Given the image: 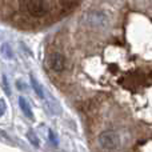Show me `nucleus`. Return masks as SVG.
<instances>
[{
    "label": "nucleus",
    "mask_w": 152,
    "mask_h": 152,
    "mask_svg": "<svg viewBox=\"0 0 152 152\" xmlns=\"http://www.w3.org/2000/svg\"><path fill=\"white\" fill-rule=\"evenodd\" d=\"M27 137H28V140L35 145V147H39V144H40V143H39V139H37V136H36V135H35L32 131H29L28 134H27Z\"/></svg>",
    "instance_id": "0eeeda50"
},
{
    "label": "nucleus",
    "mask_w": 152,
    "mask_h": 152,
    "mask_svg": "<svg viewBox=\"0 0 152 152\" xmlns=\"http://www.w3.org/2000/svg\"><path fill=\"white\" fill-rule=\"evenodd\" d=\"M1 51H3V52H4V55L7 56L8 59H11V58H12V51H11V48H10V45H8V44H4V45H3Z\"/></svg>",
    "instance_id": "6e6552de"
},
{
    "label": "nucleus",
    "mask_w": 152,
    "mask_h": 152,
    "mask_svg": "<svg viewBox=\"0 0 152 152\" xmlns=\"http://www.w3.org/2000/svg\"><path fill=\"white\" fill-rule=\"evenodd\" d=\"M31 84H32V87H34L35 92H36V94L39 95L40 97H44V94H43V88H42V86H40V84L37 83L36 79H35L34 76H31Z\"/></svg>",
    "instance_id": "423d86ee"
},
{
    "label": "nucleus",
    "mask_w": 152,
    "mask_h": 152,
    "mask_svg": "<svg viewBox=\"0 0 152 152\" xmlns=\"http://www.w3.org/2000/svg\"><path fill=\"white\" fill-rule=\"evenodd\" d=\"M27 10L32 16H40L47 11V3L45 0H28Z\"/></svg>",
    "instance_id": "7ed1b4c3"
},
{
    "label": "nucleus",
    "mask_w": 152,
    "mask_h": 152,
    "mask_svg": "<svg viewBox=\"0 0 152 152\" xmlns=\"http://www.w3.org/2000/svg\"><path fill=\"white\" fill-rule=\"evenodd\" d=\"M50 66L52 68V71L55 72H61L64 68H66V59L61 53L55 52L51 55L50 58Z\"/></svg>",
    "instance_id": "20e7f679"
},
{
    "label": "nucleus",
    "mask_w": 152,
    "mask_h": 152,
    "mask_svg": "<svg viewBox=\"0 0 152 152\" xmlns=\"http://www.w3.org/2000/svg\"><path fill=\"white\" fill-rule=\"evenodd\" d=\"M3 83H4V88H5V92L10 95V86H8V81L5 79V76H3Z\"/></svg>",
    "instance_id": "9b49d317"
},
{
    "label": "nucleus",
    "mask_w": 152,
    "mask_h": 152,
    "mask_svg": "<svg viewBox=\"0 0 152 152\" xmlns=\"http://www.w3.org/2000/svg\"><path fill=\"white\" fill-rule=\"evenodd\" d=\"M5 110H7V107H5V103H4V100H1V99H0V116H3V115H4Z\"/></svg>",
    "instance_id": "9d476101"
},
{
    "label": "nucleus",
    "mask_w": 152,
    "mask_h": 152,
    "mask_svg": "<svg viewBox=\"0 0 152 152\" xmlns=\"http://www.w3.org/2000/svg\"><path fill=\"white\" fill-rule=\"evenodd\" d=\"M84 23L91 28L103 29L110 26V19L107 13L103 12L102 10H89L84 15Z\"/></svg>",
    "instance_id": "f257e3e1"
},
{
    "label": "nucleus",
    "mask_w": 152,
    "mask_h": 152,
    "mask_svg": "<svg viewBox=\"0 0 152 152\" xmlns=\"http://www.w3.org/2000/svg\"><path fill=\"white\" fill-rule=\"evenodd\" d=\"M48 136H50V140L52 142V144H53V145H58V140H56V136L53 135V132H52V131L48 132Z\"/></svg>",
    "instance_id": "1a4fd4ad"
},
{
    "label": "nucleus",
    "mask_w": 152,
    "mask_h": 152,
    "mask_svg": "<svg viewBox=\"0 0 152 152\" xmlns=\"http://www.w3.org/2000/svg\"><path fill=\"white\" fill-rule=\"evenodd\" d=\"M99 144L104 150H118L120 147V136L115 131H104L99 135Z\"/></svg>",
    "instance_id": "f03ea898"
},
{
    "label": "nucleus",
    "mask_w": 152,
    "mask_h": 152,
    "mask_svg": "<svg viewBox=\"0 0 152 152\" xmlns=\"http://www.w3.org/2000/svg\"><path fill=\"white\" fill-rule=\"evenodd\" d=\"M19 104H20L21 111L24 112V115H26L27 118H29V119L34 118V115H32V110H31V107H29L28 102H27V100L24 99V97H19Z\"/></svg>",
    "instance_id": "39448f33"
}]
</instances>
